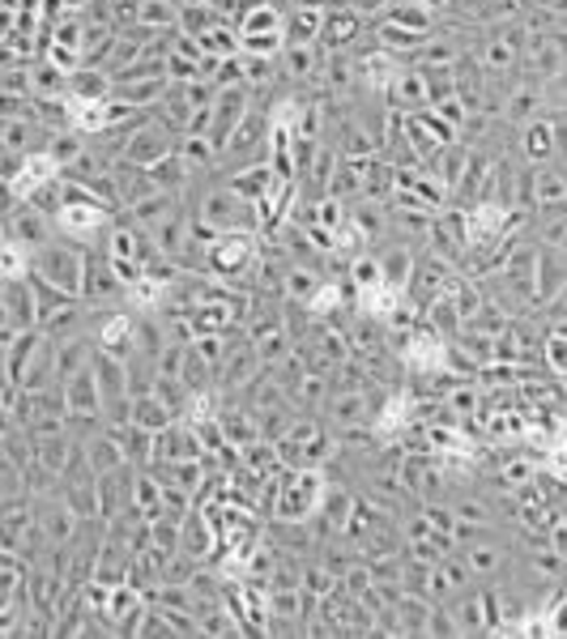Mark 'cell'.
Segmentation results:
<instances>
[{
  "mask_svg": "<svg viewBox=\"0 0 567 639\" xmlns=\"http://www.w3.org/2000/svg\"><path fill=\"white\" fill-rule=\"evenodd\" d=\"M465 166H470V150H465L461 141H456V146H444V150H440L436 159L427 162V171H431V175H436V179L444 184L448 197H452V193L461 188V179H465Z\"/></svg>",
  "mask_w": 567,
  "mask_h": 639,
  "instance_id": "4dcf8cb0",
  "label": "cell"
},
{
  "mask_svg": "<svg viewBox=\"0 0 567 639\" xmlns=\"http://www.w3.org/2000/svg\"><path fill=\"white\" fill-rule=\"evenodd\" d=\"M116 90V81L107 69H94V65H81L78 73L69 78V98H107Z\"/></svg>",
  "mask_w": 567,
  "mask_h": 639,
  "instance_id": "e575fe53",
  "label": "cell"
},
{
  "mask_svg": "<svg viewBox=\"0 0 567 639\" xmlns=\"http://www.w3.org/2000/svg\"><path fill=\"white\" fill-rule=\"evenodd\" d=\"M542 103H546V85L533 81V78H521L512 90H508V98H504V120L525 128L529 120L542 116Z\"/></svg>",
  "mask_w": 567,
  "mask_h": 639,
  "instance_id": "e0dca14e",
  "label": "cell"
},
{
  "mask_svg": "<svg viewBox=\"0 0 567 639\" xmlns=\"http://www.w3.org/2000/svg\"><path fill=\"white\" fill-rule=\"evenodd\" d=\"M261 260V231H222L213 247L205 252V274L227 286H247L252 290V274Z\"/></svg>",
  "mask_w": 567,
  "mask_h": 639,
  "instance_id": "6da1fadb",
  "label": "cell"
},
{
  "mask_svg": "<svg viewBox=\"0 0 567 639\" xmlns=\"http://www.w3.org/2000/svg\"><path fill=\"white\" fill-rule=\"evenodd\" d=\"M546 320H567V286L546 303Z\"/></svg>",
  "mask_w": 567,
  "mask_h": 639,
  "instance_id": "6f0895ef",
  "label": "cell"
},
{
  "mask_svg": "<svg viewBox=\"0 0 567 639\" xmlns=\"http://www.w3.org/2000/svg\"><path fill=\"white\" fill-rule=\"evenodd\" d=\"M166 90H171V78H146V73H124L116 78V98L128 103V107H137V112H150V107H159L162 98H166Z\"/></svg>",
  "mask_w": 567,
  "mask_h": 639,
  "instance_id": "5bb4252c",
  "label": "cell"
},
{
  "mask_svg": "<svg viewBox=\"0 0 567 639\" xmlns=\"http://www.w3.org/2000/svg\"><path fill=\"white\" fill-rule=\"evenodd\" d=\"M465 559L474 567L478 580H490L499 567H504V550L499 546H465Z\"/></svg>",
  "mask_w": 567,
  "mask_h": 639,
  "instance_id": "c3c4849f",
  "label": "cell"
},
{
  "mask_svg": "<svg viewBox=\"0 0 567 639\" xmlns=\"http://www.w3.org/2000/svg\"><path fill=\"white\" fill-rule=\"evenodd\" d=\"M431 597H418V593H405L397 601V618H402V636H427V618H431Z\"/></svg>",
  "mask_w": 567,
  "mask_h": 639,
  "instance_id": "ab89813d",
  "label": "cell"
},
{
  "mask_svg": "<svg viewBox=\"0 0 567 639\" xmlns=\"http://www.w3.org/2000/svg\"><path fill=\"white\" fill-rule=\"evenodd\" d=\"M324 43H286V51L278 56L282 60V78L290 81H312L324 73Z\"/></svg>",
  "mask_w": 567,
  "mask_h": 639,
  "instance_id": "44dd1931",
  "label": "cell"
},
{
  "mask_svg": "<svg viewBox=\"0 0 567 639\" xmlns=\"http://www.w3.org/2000/svg\"><path fill=\"white\" fill-rule=\"evenodd\" d=\"M380 269H384V281L405 294V290H409V278H414V269H418V256L409 252V243H389V247L380 252Z\"/></svg>",
  "mask_w": 567,
  "mask_h": 639,
  "instance_id": "f546056e",
  "label": "cell"
},
{
  "mask_svg": "<svg viewBox=\"0 0 567 639\" xmlns=\"http://www.w3.org/2000/svg\"><path fill=\"white\" fill-rule=\"evenodd\" d=\"M337 452H342L337 431H324L316 414H299L294 427L286 431V440H278V456L286 469H324Z\"/></svg>",
  "mask_w": 567,
  "mask_h": 639,
  "instance_id": "7a4b0ae2",
  "label": "cell"
},
{
  "mask_svg": "<svg viewBox=\"0 0 567 639\" xmlns=\"http://www.w3.org/2000/svg\"><path fill=\"white\" fill-rule=\"evenodd\" d=\"M132 490H137V465H124L116 474L99 478V499H103V520H116L132 512Z\"/></svg>",
  "mask_w": 567,
  "mask_h": 639,
  "instance_id": "9a60e30c",
  "label": "cell"
},
{
  "mask_svg": "<svg viewBox=\"0 0 567 639\" xmlns=\"http://www.w3.org/2000/svg\"><path fill=\"white\" fill-rule=\"evenodd\" d=\"M132 400H137V427H146V431H154V435L166 431V427L180 418V414H175V409H171L159 393H146V397H132Z\"/></svg>",
  "mask_w": 567,
  "mask_h": 639,
  "instance_id": "f35d334b",
  "label": "cell"
},
{
  "mask_svg": "<svg viewBox=\"0 0 567 639\" xmlns=\"http://www.w3.org/2000/svg\"><path fill=\"white\" fill-rule=\"evenodd\" d=\"M559 26H564V31H567V13H564V18H559Z\"/></svg>",
  "mask_w": 567,
  "mask_h": 639,
  "instance_id": "680465c9",
  "label": "cell"
},
{
  "mask_svg": "<svg viewBox=\"0 0 567 639\" xmlns=\"http://www.w3.org/2000/svg\"><path fill=\"white\" fill-rule=\"evenodd\" d=\"M427 636L444 639V636H461V627H456V614H452V605H431V618H427Z\"/></svg>",
  "mask_w": 567,
  "mask_h": 639,
  "instance_id": "f907efd6",
  "label": "cell"
},
{
  "mask_svg": "<svg viewBox=\"0 0 567 639\" xmlns=\"http://www.w3.org/2000/svg\"><path fill=\"white\" fill-rule=\"evenodd\" d=\"M65 393H69V414H94V418H103V384H99L94 362L65 380Z\"/></svg>",
  "mask_w": 567,
  "mask_h": 639,
  "instance_id": "ffe728a7",
  "label": "cell"
},
{
  "mask_svg": "<svg viewBox=\"0 0 567 639\" xmlns=\"http://www.w3.org/2000/svg\"><path fill=\"white\" fill-rule=\"evenodd\" d=\"M4 235H13L18 243H26L31 252H39L43 243H51L60 231H56V218L51 213H43L35 205H9V213H4Z\"/></svg>",
  "mask_w": 567,
  "mask_h": 639,
  "instance_id": "30bf717a",
  "label": "cell"
},
{
  "mask_svg": "<svg viewBox=\"0 0 567 639\" xmlns=\"http://www.w3.org/2000/svg\"><path fill=\"white\" fill-rule=\"evenodd\" d=\"M240 81H247L243 78V56H227V60L218 65V73H213V85L227 90V85H240Z\"/></svg>",
  "mask_w": 567,
  "mask_h": 639,
  "instance_id": "f5cc1de1",
  "label": "cell"
},
{
  "mask_svg": "<svg viewBox=\"0 0 567 639\" xmlns=\"http://www.w3.org/2000/svg\"><path fill=\"white\" fill-rule=\"evenodd\" d=\"M193 213H201L205 222L218 226V231H261V222H256V205L243 200L240 193H231L227 184H218V188L201 193V205H193Z\"/></svg>",
  "mask_w": 567,
  "mask_h": 639,
  "instance_id": "8992f818",
  "label": "cell"
},
{
  "mask_svg": "<svg viewBox=\"0 0 567 639\" xmlns=\"http://www.w3.org/2000/svg\"><path fill=\"white\" fill-rule=\"evenodd\" d=\"M201 47H205V56H218V60H227V56H243L240 31H235L231 22H218L209 35H201Z\"/></svg>",
  "mask_w": 567,
  "mask_h": 639,
  "instance_id": "f6af8a7d",
  "label": "cell"
},
{
  "mask_svg": "<svg viewBox=\"0 0 567 639\" xmlns=\"http://www.w3.org/2000/svg\"><path fill=\"white\" fill-rule=\"evenodd\" d=\"M26 328H39V294H35V281L4 278V290H0V341L13 337V333H26Z\"/></svg>",
  "mask_w": 567,
  "mask_h": 639,
  "instance_id": "52a82bcc",
  "label": "cell"
},
{
  "mask_svg": "<svg viewBox=\"0 0 567 639\" xmlns=\"http://www.w3.org/2000/svg\"><path fill=\"white\" fill-rule=\"evenodd\" d=\"M363 31H367V18L359 9H350V4H342V0H328V9H324V31H321L324 51H355V43H359Z\"/></svg>",
  "mask_w": 567,
  "mask_h": 639,
  "instance_id": "8fae6325",
  "label": "cell"
},
{
  "mask_svg": "<svg viewBox=\"0 0 567 639\" xmlns=\"http://www.w3.org/2000/svg\"><path fill=\"white\" fill-rule=\"evenodd\" d=\"M328 474L324 469H286L282 490H278V508L274 520H294V524H308L324 508V495H328Z\"/></svg>",
  "mask_w": 567,
  "mask_h": 639,
  "instance_id": "3957f363",
  "label": "cell"
},
{
  "mask_svg": "<svg viewBox=\"0 0 567 639\" xmlns=\"http://www.w3.org/2000/svg\"><path fill=\"white\" fill-rule=\"evenodd\" d=\"M43 346V328H26V333H13V337H4L0 341V359H4V380H13V384H22V375H26V367L35 359V350Z\"/></svg>",
  "mask_w": 567,
  "mask_h": 639,
  "instance_id": "ac0fdd59",
  "label": "cell"
},
{
  "mask_svg": "<svg viewBox=\"0 0 567 639\" xmlns=\"http://www.w3.org/2000/svg\"><path fill=\"white\" fill-rule=\"evenodd\" d=\"M431 576H436V567H431V562H418V559H409V555H405V571H402L405 593L431 597Z\"/></svg>",
  "mask_w": 567,
  "mask_h": 639,
  "instance_id": "7dc6e473",
  "label": "cell"
},
{
  "mask_svg": "<svg viewBox=\"0 0 567 639\" xmlns=\"http://www.w3.org/2000/svg\"><path fill=\"white\" fill-rule=\"evenodd\" d=\"M150 175H154V184L166 188V193H184V188L193 184V175H197V171H193V166L184 162V154L175 150V154H166V159L154 162V166H150Z\"/></svg>",
  "mask_w": 567,
  "mask_h": 639,
  "instance_id": "836d02e7",
  "label": "cell"
},
{
  "mask_svg": "<svg viewBox=\"0 0 567 639\" xmlns=\"http://www.w3.org/2000/svg\"><path fill=\"white\" fill-rule=\"evenodd\" d=\"M384 107L389 112H402V116H414L423 107H431V90H427V73L405 65L402 73L393 78V85L384 90Z\"/></svg>",
  "mask_w": 567,
  "mask_h": 639,
  "instance_id": "4fadbf2b",
  "label": "cell"
},
{
  "mask_svg": "<svg viewBox=\"0 0 567 639\" xmlns=\"http://www.w3.org/2000/svg\"><path fill=\"white\" fill-rule=\"evenodd\" d=\"M346 281H350V294H363L384 286V269H380V256L375 252H359L350 265H346Z\"/></svg>",
  "mask_w": 567,
  "mask_h": 639,
  "instance_id": "8d00e7d4",
  "label": "cell"
},
{
  "mask_svg": "<svg viewBox=\"0 0 567 639\" xmlns=\"http://www.w3.org/2000/svg\"><path fill=\"white\" fill-rule=\"evenodd\" d=\"M321 281L324 278H321V269H316V265H299V260H294V265L282 274V299L308 303V299L321 290Z\"/></svg>",
  "mask_w": 567,
  "mask_h": 639,
  "instance_id": "d6a6232c",
  "label": "cell"
},
{
  "mask_svg": "<svg viewBox=\"0 0 567 639\" xmlns=\"http://www.w3.org/2000/svg\"><path fill=\"white\" fill-rule=\"evenodd\" d=\"M256 355H261V362L274 371L282 359H290L294 355V337L290 333H274V337H265V341H256Z\"/></svg>",
  "mask_w": 567,
  "mask_h": 639,
  "instance_id": "681fc988",
  "label": "cell"
},
{
  "mask_svg": "<svg viewBox=\"0 0 567 639\" xmlns=\"http://www.w3.org/2000/svg\"><path fill=\"white\" fill-rule=\"evenodd\" d=\"M342 4H350V9H359V13H363L367 22H371V18H384V13L393 9V0H342Z\"/></svg>",
  "mask_w": 567,
  "mask_h": 639,
  "instance_id": "11a10c76",
  "label": "cell"
},
{
  "mask_svg": "<svg viewBox=\"0 0 567 639\" xmlns=\"http://www.w3.org/2000/svg\"><path fill=\"white\" fill-rule=\"evenodd\" d=\"M470 580H474L470 559H465V555H444V562H440L436 576H431V601L448 605V601L461 597V593L470 589Z\"/></svg>",
  "mask_w": 567,
  "mask_h": 639,
  "instance_id": "d6986e66",
  "label": "cell"
},
{
  "mask_svg": "<svg viewBox=\"0 0 567 639\" xmlns=\"http://www.w3.org/2000/svg\"><path fill=\"white\" fill-rule=\"evenodd\" d=\"M180 13H184L180 0H141V26H154V31H180Z\"/></svg>",
  "mask_w": 567,
  "mask_h": 639,
  "instance_id": "b9f144b4",
  "label": "cell"
},
{
  "mask_svg": "<svg viewBox=\"0 0 567 639\" xmlns=\"http://www.w3.org/2000/svg\"><path fill=\"white\" fill-rule=\"evenodd\" d=\"M31 260H35V252L26 243L4 235V243H0V274L4 278H31Z\"/></svg>",
  "mask_w": 567,
  "mask_h": 639,
  "instance_id": "60d3db41",
  "label": "cell"
},
{
  "mask_svg": "<svg viewBox=\"0 0 567 639\" xmlns=\"http://www.w3.org/2000/svg\"><path fill=\"white\" fill-rule=\"evenodd\" d=\"M274 184H278V171L269 166V159L247 162V166H240V171H235V175L227 179V188H231V193H240L243 200H252V205L265 197V193H269Z\"/></svg>",
  "mask_w": 567,
  "mask_h": 639,
  "instance_id": "cb8c5ba5",
  "label": "cell"
},
{
  "mask_svg": "<svg viewBox=\"0 0 567 639\" xmlns=\"http://www.w3.org/2000/svg\"><path fill=\"white\" fill-rule=\"evenodd\" d=\"M452 512H456V520H470V524H490L483 499H461V503H452Z\"/></svg>",
  "mask_w": 567,
  "mask_h": 639,
  "instance_id": "db71d44e",
  "label": "cell"
},
{
  "mask_svg": "<svg viewBox=\"0 0 567 639\" xmlns=\"http://www.w3.org/2000/svg\"><path fill=\"white\" fill-rule=\"evenodd\" d=\"M452 281H456V265L444 260L440 252H427V256H418V269H414L405 294H409L418 307H427V303H436L440 294H448Z\"/></svg>",
  "mask_w": 567,
  "mask_h": 639,
  "instance_id": "9c48e42d",
  "label": "cell"
},
{
  "mask_svg": "<svg viewBox=\"0 0 567 639\" xmlns=\"http://www.w3.org/2000/svg\"><path fill=\"white\" fill-rule=\"evenodd\" d=\"M180 154H184V162H188L193 171H205V166H213V162L222 159L218 146H213L209 137H201V132H184V137H180Z\"/></svg>",
  "mask_w": 567,
  "mask_h": 639,
  "instance_id": "ee69618b",
  "label": "cell"
},
{
  "mask_svg": "<svg viewBox=\"0 0 567 639\" xmlns=\"http://www.w3.org/2000/svg\"><path fill=\"white\" fill-rule=\"evenodd\" d=\"M431 39V35H418V31H405L397 22H375V47H384V51H393V56H402L405 65L414 60V51L423 47V43Z\"/></svg>",
  "mask_w": 567,
  "mask_h": 639,
  "instance_id": "1f68e13d",
  "label": "cell"
},
{
  "mask_svg": "<svg viewBox=\"0 0 567 639\" xmlns=\"http://www.w3.org/2000/svg\"><path fill=\"white\" fill-rule=\"evenodd\" d=\"M175 150H180V132H171V128L154 116V120L141 124V128L132 132V141H128L124 159L137 162V166H154V162L166 159V154H175Z\"/></svg>",
  "mask_w": 567,
  "mask_h": 639,
  "instance_id": "7c38bea8",
  "label": "cell"
},
{
  "mask_svg": "<svg viewBox=\"0 0 567 639\" xmlns=\"http://www.w3.org/2000/svg\"><path fill=\"white\" fill-rule=\"evenodd\" d=\"M529 567H533V576H537V580H551V584H567V559L559 555V550H555V546H546V550H533Z\"/></svg>",
  "mask_w": 567,
  "mask_h": 639,
  "instance_id": "bcb514c9",
  "label": "cell"
},
{
  "mask_svg": "<svg viewBox=\"0 0 567 639\" xmlns=\"http://www.w3.org/2000/svg\"><path fill=\"white\" fill-rule=\"evenodd\" d=\"M128 294V286L120 281V274L112 269V256L103 252V247H90L85 252V278H81V299L90 303V307H99V303H116Z\"/></svg>",
  "mask_w": 567,
  "mask_h": 639,
  "instance_id": "ba28073f",
  "label": "cell"
},
{
  "mask_svg": "<svg viewBox=\"0 0 567 639\" xmlns=\"http://www.w3.org/2000/svg\"><path fill=\"white\" fill-rule=\"evenodd\" d=\"M324 9L328 4H290V13H286V43H321Z\"/></svg>",
  "mask_w": 567,
  "mask_h": 639,
  "instance_id": "4316f807",
  "label": "cell"
},
{
  "mask_svg": "<svg viewBox=\"0 0 567 639\" xmlns=\"http://www.w3.org/2000/svg\"><path fill=\"white\" fill-rule=\"evenodd\" d=\"M555 120V159L567 162V112L564 116H551Z\"/></svg>",
  "mask_w": 567,
  "mask_h": 639,
  "instance_id": "9f6ffc18",
  "label": "cell"
},
{
  "mask_svg": "<svg viewBox=\"0 0 567 639\" xmlns=\"http://www.w3.org/2000/svg\"><path fill=\"white\" fill-rule=\"evenodd\" d=\"M31 78H35V98H69V78L73 73H65V69H56L51 60H35L31 65Z\"/></svg>",
  "mask_w": 567,
  "mask_h": 639,
  "instance_id": "d590c367",
  "label": "cell"
},
{
  "mask_svg": "<svg viewBox=\"0 0 567 639\" xmlns=\"http://www.w3.org/2000/svg\"><path fill=\"white\" fill-rule=\"evenodd\" d=\"M521 154L533 166H551L555 162V120L551 116H537L525 124V137H521Z\"/></svg>",
  "mask_w": 567,
  "mask_h": 639,
  "instance_id": "484cf974",
  "label": "cell"
},
{
  "mask_svg": "<svg viewBox=\"0 0 567 639\" xmlns=\"http://www.w3.org/2000/svg\"><path fill=\"white\" fill-rule=\"evenodd\" d=\"M452 605V614H456V627H461V636H490V605H486V589L483 593H474V589H465L461 597L448 601Z\"/></svg>",
  "mask_w": 567,
  "mask_h": 639,
  "instance_id": "7402d4cb",
  "label": "cell"
},
{
  "mask_svg": "<svg viewBox=\"0 0 567 639\" xmlns=\"http://www.w3.org/2000/svg\"><path fill=\"white\" fill-rule=\"evenodd\" d=\"M85 252H90V247H81V243L56 235V240L43 243L39 252H35L31 274H39L43 281H51V286H60V290H69V294H81V278H85Z\"/></svg>",
  "mask_w": 567,
  "mask_h": 639,
  "instance_id": "5b68a950",
  "label": "cell"
},
{
  "mask_svg": "<svg viewBox=\"0 0 567 639\" xmlns=\"http://www.w3.org/2000/svg\"><path fill=\"white\" fill-rule=\"evenodd\" d=\"M85 320H90V303H85V299H69L65 307L47 312V316L39 320V328L51 341H69V337H81V333H85Z\"/></svg>",
  "mask_w": 567,
  "mask_h": 639,
  "instance_id": "603a6c76",
  "label": "cell"
},
{
  "mask_svg": "<svg viewBox=\"0 0 567 639\" xmlns=\"http://www.w3.org/2000/svg\"><path fill=\"white\" fill-rule=\"evenodd\" d=\"M542 362H546L555 375H567V337L546 333V341H542Z\"/></svg>",
  "mask_w": 567,
  "mask_h": 639,
  "instance_id": "816d5d0a",
  "label": "cell"
},
{
  "mask_svg": "<svg viewBox=\"0 0 567 639\" xmlns=\"http://www.w3.org/2000/svg\"><path fill=\"white\" fill-rule=\"evenodd\" d=\"M567 286V247L537 243V303H551Z\"/></svg>",
  "mask_w": 567,
  "mask_h": 639,
  "instance_id": "2e32d148",
  "label": "cell"
},
{
  "mask_svg": "<svg viewBox=\"0 0 567 639\" xmlns=\"http://www.w3.org/2000/svg\"><path fill=\"white\" fill-rule=\"evenodd\" d=\"M286 13L290 9H282L278 0H265L247 18H240L235 31H240L243 56H269V60H278L286 51Z\"/></svg>",
  "mask_w": 567,
  "mask_h": 639,
  "instance_id": "277c9868",
  "label": "cell"
},
{
  "mask_svg": "<svg viewBox=\"0 0 567 639\" xmlns=\"http://www.w3.org/2000/svg\"><path fill=\"white\" fill-rule=\"evenodd\" d=\"M533 197H537V209H555V205H567V179L559 166H537V179H533Z\"/></svg>",
  "mask_w": 567,
  "mask_h": 639,
  "instance_id": "74e56055",
  "label": "cell"
},
{
  "mask_svg": "<svg viewBox=\"0 0 567 639\" xmlns=\"http://www.w3.org/2000/svg\"><path fill=\"white\" fill-rule=\"evenodd\" d=\"M85 448V461H90V469L103 478V474H116V469H124L128 465V456H124V443L103 427L99 435H90V440L81 443Z\"/></svg>",
  "mask_w": 567,
  "mask_h": 639,
  "instance_id": "d4e9b609",
  "label": "cell"
},
{
  "mask_svg": "<svg viewBox=\"0 0 567 639\" xmlns=\"http://www.w3.org/2000/svg\"><path fill=\"white\" fill-rule=\"evenodd\" d=\"M389 22H397L405 31H418V35H436V26H440V9H431V4H423V0H393V9L384 13ZM380 18V22H384Z\"/></svg>",
  "mask_w": 567,
  "mask_h": 639,
  "instance_id": "83f0119b",
  "label": "cell"
},
{
  "mask_svg": "<svg viewBox=\"0 0 567 639\" xmlns=\"http://www.w3.org/2000/svg\"><path fill=\"white\" fill-rule=\"evenodd\" d=\"M180 205H184V193H166V188H162V193H154V197L137 200V205H128V209H124V218L150 231V226H159L166 213H175Z\"/></svg>",
  "mask_w": 567,
  "mask_h": 639,
  "instance_id": "f1b7e54d",
  "label": "cell"
},
{
  "mask_svg": "<svg viewBox=\"0 0 567 639\" xmlns=\"http://www.w3.org/2000/svg\"><path fill=\"white\" fill-rule=\"evenodd\" d=\"M218 22H222V18H218L213 0H201V4H184V13H180V31H184V35H193V39L209 35Z\"/></svg>",
  "mask_w": 567,
  "mask_h": 639,
  "instance_id": "7bdbcfd3",
  "label": "cell"
}]
</instances>
